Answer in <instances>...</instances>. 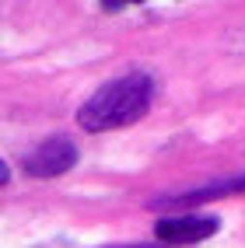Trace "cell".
Instances as JSON below:
<instances>
[{"instance_id": "obj_1", "label": "cell", "mask_w": 245, "mask_h": 248, "mask_svg": "<svg viewBox=\"0 0 245 248\" xmlns=\"http://www.w3.org/2000/svg\"><path fill=\"white\" fill-rule=\"evenodd\" d=\"M147 105H151V80L144 74H130V77L105 84L95 98H88L81 105L77 119L88 133H102V129H116V126L140 119Z\"/></svg>"}, {"instance_id": "obj_2", "label": "cell", "mask_w": 245, "mask_h": 248, "mask_svg": "<svg viewBox=\"0 0 245 248\" xmlns=\"http://www.w3.org/2000/svg\"><path fill=\"white\" fill-rule=\"evenodd\" d=\"M74 161H77V151L70 140H46L25 157V171L35 178H53V175H63L67 168H74Z\"/></svg>"}, {"instance_id": "obj_3", "label": "cell", "mask_w": 245, "mask_h": 248, "mask_svg": "<svg viewBox=\"0 0 245 248\" xmlns=\"http://www.w3.org/2000/svg\"><path fill=\"white\" fill-rule=\"evenodd\" d=\"M210 231H217L214 217H179V220H161L158 224V238L161 241H172V245H182V241L207 238Z\"/></svg>"}, {"instance_id": "obj_4", "label": "cell", "mask_w": 245, "mask_h": 248, "mask_svg": "<svg viewBox=\"0 0 245 248\" xmlns=\"http://www.w3.org/2000/svg\"><path fill=\"white\" fill-rule=\"evenodd\" d=\"M7 178H11V168H7V164H4V161H0V186H4V182H7Z\"/></svg>"}]
</instances>
